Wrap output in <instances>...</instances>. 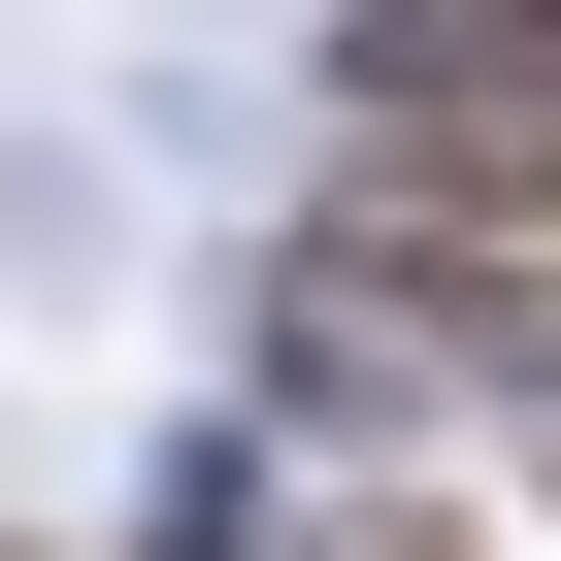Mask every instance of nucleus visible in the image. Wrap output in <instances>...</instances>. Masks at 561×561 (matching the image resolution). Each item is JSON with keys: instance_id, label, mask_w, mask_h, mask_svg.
<instances>
[{"instance_id": "f03ea898", "label": "nucleus", "mask_w": 561, "mask_h": 561, "mask_svg": "<svg viewBox=\"0 0 561 561\" xmlns=\"http://www.w3.org/2000/svg\"><path fill=\"white\" fill-rule=\"evenodd\" d=\"M198 561H462L430 495H264V528H198Z\"/></svg>"}, {"instance_id": "7ed1b4c3", "label": "nucleus", "mask_w": 561, "mask_h": 561, "mask_svg": "<svg viewBox=\"0 0 561 561\" xmlns=\"http://www.w3.org/2000/svg\"><path fill=\"white\" fill-rule=\"evenodd\" d=\"M528 462H561V364H528Z\"/></svg>"}, {"instance_id": "f257e3e1", "label": "nucleus", "mask_w": 561, "mask_h": 561, "mask_svg": "<svg viewBox=\"0 0 561 561\" xmlns=\"http://www.w3.org/2000/svg\"><path fill=\"white\" fill-rule=\"evenodd\" d=\"M331 165L462 198V231H561V0H331Z\"/></svg>"}]
</instances>
